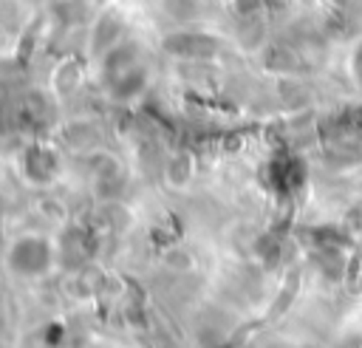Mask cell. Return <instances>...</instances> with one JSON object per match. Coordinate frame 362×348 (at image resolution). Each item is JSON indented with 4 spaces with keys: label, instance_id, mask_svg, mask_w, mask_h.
<instances>
[{
    "label": "cell",
    "instance_id": "cell-1",
    "mask_svg": "<svg viewBox=\"0 0 362 348\" xmlns=\"http://www.w3.org/2000/svg\"><path fill=\"white\" fill-rule=\"evenodd\" d=\"M164 48L173 54H181V57H206V54H215L218 40H212L209 34L184 31V34H170L164 40Z\"/></svg>",
    "mask_w": 362,
    "mask_h": 348
},
{
    "label": "cell",
    "instance_id": "cell-2",
    "mask_svg": "<svg viewBox=\"0 0 362 348\" xmlns=\"http://www.w3.org/2000/svg\"><path fill=\"white\" fill-rule=\"evenodd\" d=\"M164 6L175 20H195L201 11V0H164Z\"/></svg>",
    "mask_w": 362,
    "mask_h": 348
},
{
    "label": "cell",
    "instance_id": "cell-3",
    "mask_svg": "<svg viewBox=\"0 0 362 348\" xmlns=\"http://www.w3.org/2000/svg\"><path fill=\"white\" fill-rule=\"evenodd\" d=\"M238 6H240V11L243 14H255V8L260 6V0H235Z\"/></svg>",
    "mask_w": 362,
    "mask_h": 348
}]
</instances>
